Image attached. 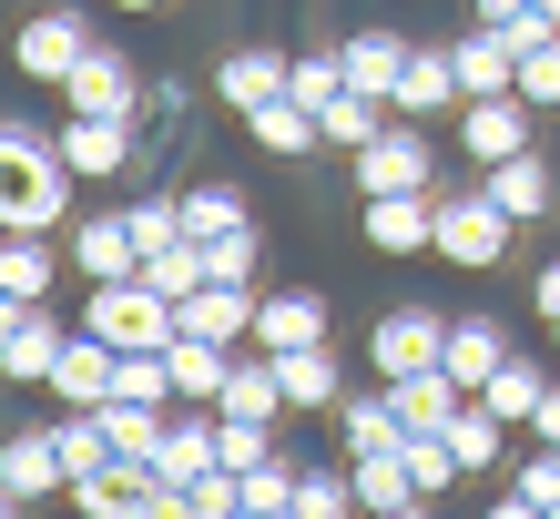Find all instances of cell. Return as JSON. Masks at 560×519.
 Returning <instances> with one entry per match:
<instances>
[{"instance_id": "obj_13", "label": "cell", "mask_w": 560, "mask_h": 519, "mask_svg": "<svg viewBox=\"0 0 560 519\" xmlns=\"http://www.w3.org/2000/svg\"><path fill=\"white\" fill-rule=\"evenodd\" d=\"M357 224L377 255H439V193H368Z\"/></svg>"}, {"instance_id": "obj_8", "label": "cell", "mask_w": 560, "mask_h": 519, "mask_svg": "<svg viewBox=\"0 0 560 519\" xmlns=\"http://www.w3.org/2000/svg\"><path fill=\"white\" fill-rule=\"evenodd\" d=\"M61 153H72L82 184L133 174V113H61Z\"/></svg>"}, {"instance_id": "obj_4", "label": "cell", "mask_w": 560, "mask_h": 519, "mask_svg": "<svg viewBox=\"0 0 560 519\" xmlns=\"http://www.w3.org/2000/svg\"><path fill=\"white\" fill-rule=\"evenodd\" d=\"M61 346H72V327L51 316V296H11V316H0V377L11 387H51Z\"/></svg>"}, {"instance_id": "obj_33", "label": "cell", "mask_w": 560, "mask_h": 519, "mask_svg": "<svg viewBox=\"0 0 560 519\" xmlns=\"http://www.w3.org/2000/svg\"><path fill=\"white\" fill-rule=\"evenodd\" d=\"M337 428H347V448H408V417H398V398H347L337 408Z\"/></svg>"}, {"instance_id": "obj_25", "label": "cell", "mask_w": 560, "mask_h": 519, "mask_svg": "<svg viewBox=\"0 0 560 519\" xmlns=\"http://www.w3.org/2000/svg\"><path fill=\"white\" fill-rule=\"evenodd\" d=\"M479 398L500 408L510 428H530V417H540V398H550V367H540V356H500V367H489V387H479Z\"/></svg>"}, {"instance_id": "obj_46", "label": "cell", "mask_w": 560, "mask_h": 519, "mask_svg": "<svg viewBox=\"0 0 560 519\" xmlns=\"http://www.w3.org/2000/svg\"><path fill=\"white\" fill-rule=\"evenodd\" d=\"M550 346H560V316H550Z\"/></svg>"}, {"instance_id": "obj_40", "label": "cell", "mask_w": 560, "mask_h": 519, "mask_svg": "<svg viewBox=\"0 0 560 519\" xmlns=\"http://www.w3.org/2000/svg\"><path fill=\"white\" fill-rule=\"evenodd\" d=\"M255 255H266V245H255V224H235V235L205 245V266H214V275H255Z\"/></svg>"}, {"instance_id": "obj_16", "label": "cell", "mask_w": 560, "mask_h": 519, "mask_svg": "<svg viewBox=\"0 0 560 519\" xmlns=\"http://www.w3.org/2000/svg\"><path fill=\"white\" fill-rule=\"evenodd\" d=\"M347 92H377V103H398V72H408V31H347Z\"/></svg>"}, {"instance_id": "obj_24", "label": "cell", "mask_w": 560, "mask_h": 519, "mask_svg": "<svg viewBox=\"0 0 560 519\" xmlns=\"http://www.w3.org/2000/svg\"><path fill=\"white\" fill-rule=\"evenodd\" d=\"M377 387L398 398V417H408V428H448V417L469 408V387H458L448 367H418V377H377Z\"/></svg>"}, {"instance_id": "obj_23", "label": "cell", "mask_w": 560, "mask_h": 519, "mask_svg": "<svg viewBox=\"0 0 560 519\" xmlns=\"http://www.w3.org/2000/svg\"><path fill=\"white\" fill-rule=\"evenodd\" d=\"M500 356H510V337H500V316H448V356H439V367H448L458 387H469V398L489 387V367H500Z\"/></svg>"}, {"instance_id": "obj_36", "label": "cell", "mask_w": 560, "mask_h": 519, "mask_svg": "<svg viewBox=\"0 0 560 519\" xmlns=\"http://www.w3.org/2000/svg\"><path fill=\"white\" fill-rule=\"evenodd\" d=\"M295 103H306L316 122H326V103H337V92H347V51H295Z\"/></svg>"}, {"instance_id": "obj_41", "label": "cell", "mask_w": 560, "mask_h": 519, "mask_svg": "<svg viewBox=\"0 0 560 519\" xmlns=\"http://www.w3.org/2000/svg\"><path fill=\"white\" fill-rule=\"evenodd\" d=\"M530 306H540V316H560V255H550V266L530 275Z\"/></svg>"}, {"instance_id": "obj_3", "label": "cell", "mask_w": 560, "mask_h": 519, "mask_svg": "<svg viewBox=\"0 0 560 519\" xmlns=\"http://www.w3.org/2000/svg\"><path fill=\"white\" fill-rule=\"evenodd\" d=\"M510 235H520V214H510L489 184H469V193H439V255H448V266L489 275V266L510 255Z\"/></svg>"}, {"instance_id": "obj_10", "label": "cell", "mask_w": 560, "mask_h": 519, "mask_svg": "<svg viewBox=\"0 0 560 519\" xmlns=\"http://www.w3.org/2000/svg\"><path fill=\"white\" fill-rule=\"evenodd\" d=\"M72 275L82 285H113V275H143V235H133V214H82L72 224Z\"/></svg>"}, {"instance_id": "obj_43", "label": "cell", "mask_w": 560, "mask_h": 519, "mask_svg": "<svg viewBox=\"0 0 560 519\" xmlns=\"http://www.w3.org/2000/svg\"><path fill=\"white\" fill-rule=\"evenodd\" d=\"M530 0H469V21H520Z\"/></svg>"}, {"instance_id": "obj_15", "label": "cell", "mask_w": 560, "mask_h": 519, "mask_svg": "<svg viewBox=\"0 0 560 519\" xmlns=\"http://www.w3.org/2000/svg\"><path fill=\"white\" fill-rule=\"evenodd\" d=\"M285 82H295V61H285V51H266V42H245V51H224V61H214V103H224V113L276 103Z\"/></svg>"}, {"instance_id": "obj_34", "label": "cell", "mask_w": 560, "mask_h": 519, "mask_svg": "<svg viewBox=\"0 0 560 519\" xmlns=\"http://www.w3.org/2000/svg\"><path fill=\"white\" fill-rule=\"evenodd\" d=\"M214 448H224V469L276 459V417H235V408H214Z\"/></svg>"}, {"instance_id": "obj_1", "label": "cell", "mask_w": 560, "mask_h": 519, "mask_svg": "<svg viewBox=\"0 0 560 519\" xmlns=\"http://www.w3.org/2000/svg\"><path fill=\"white\" fill-rule=\"evenodd\" d=\"M0 153H11V193H0V224L11 235H51L61 214H72V153H61V133H42L31 113H11V133H0Z\"/></svg>"}, {"instance_id": "obj_42", "label": "cell", "mask_w": 560, "mask_h": 519, "mask_svg": "<svg viewBox=\"0 0 560 519\" xmlns=\"http://www.w3.org/2000/svg\"><path fill=\"white\" fill-rule=\"evenodd\" d=\"M530 438H540V448H560V387L540 398V417H530Z\"/></svg>"}, {"instance_id": "obj_20", "label": "cell", "mask_w": 560, "mask_h": 519, "mask_svg": "<svg viewBox=\"0 0 560 519\" xmlns=\"http://www.w3.org/2000/svg\"><path fill=\"white\" fill-rule=\"evenodd\" d=\"M357 509H387V519L428 509V489L408 479V448H357Z\"/></svg>"}, {"instance_id": "obj_26", "label": "cell", "mask_w": 560, "mask_h": 519, "mask_svg": "<svg viewBox=\"0 0 560 519\" xmlns=\"http://www.w3.org/2000/svg\"><path fill=\"white\" fill-rule=\"evenodd\" d=\"M214 459H224V448H214V408L174 417V428H163V448H153V469H163V479H184V489H194V479H205Z\"/></svg>"}, {"instance_id": "obj_17", "label": "cell", "mask_w": 560, "mask_h": 519, "mask_svg": "<svg viewBox=\"0 0 560 519\" xmlns=\"http://www.w3.org/2000/svg\"><path fill=\"white\" fill-rule=\"evenodd\" d=\"M245 133H255V153H276V164H306V153L326 143V122L295 103V92H276V103H255V113H245Z\"/></svg>"}, {"instance_id": "obj_44", "label": "cell", "mask_w": 560, "mask_h": 519, "mask_svg": "<svg viewBox=\"0 0 560 519\" xmlns=\"http://www.w3.org/2000/svg\"><path fill=\"white\" fill-rule=\"evenodd\" d=\"M113 11H163V0H113Z\"/></svg>"}, {"instance_id": "obj_35", "label": "cell", "mask_w": 560, "mask_h": 519, "mask_svg": "<svg viewBox=\"0 0 560 519\" xmlns=\"http://www.w3.org/2000/svg\"><path fill=\"white\" fill-rule=\"evenodd\" d=\"M295 479H306V469L255 459V469H245V519H295Z\"/></svg>"}, {"instance_id": "obj_11", "label": "cell", "mask_w": 560, "mask_h": 519, "mask_svg": "<svg viewBox=\"0 0 560 519\" xmlns=\"http://www.w3.org/2000/svg\"><path fill=\"white\" fill-rule=\"evenodd\" d=\"M368 356H377V377H418V367H439V356H448V316H428V306L377 316Z\"/></svg>"}, {"instance_id": "obj_18", "label": "cell", "mask_w": 560, "mask_h": 519, "mask_svg": "<svg viewBox=\"0 0 560 519\" xmlns=\"http://www.w3.org/2000/svg\"><path fill=\"white\" fill-rule=\"evenodd\" d=\"M458 103H469V92H458V61L448 51H408V72H398V113L408 122H458Z\"/></svg>"}, {"instance_id": "obj_21", "label": "cell", "mask_w": 560, "mask_h": 519, "mask_svg": "<svg viewBox=\"0 0 560 519\" xmlns=\"http://www.w3.org/2000/svg\"><path fill=\"white\" fill-rule=\"evenodd\" d=\"M163 356H174V387H184V408H224V377H235V346H214V337H174V346H163Z\"/></svg>"}, {"instance_id": "obj_6", "label": "cell", "mask_w": 560, "mask_h": 519, "mask_svg": "<svg viewBox=\"0 0 560 519\" xmlns=\"http://www.w3.org/2000/svg\"><path fill=\"white\" fill-rule=\"evenodd\" d=\"M428 184H439V153H428V133H418L408 113L357 153V193H428Z\"/></svg>"}, {"instance_id": "obj_32", "label": "cell", "mask_w": 560, "mask_h": 519, "mask_svg": "<svg viewBox=\"0 0 560 519\" xmlns=\"http://www.w3.org/2000/svg\"><path fill=\"white\" fill-rule=\"evenodd\" d=\"M387 113H398V103H377V92H337V103H326V143H337V153H368L387 133Z\"/></svg>"}, {"instance_id": "obj_9", "label": "cell", "mask_w": 560, "mask_h": 519, "mask_svg": "<svg viewBox=\"0 0 560 519\" xmlns=\"http://www.w3.org/2000/svg\"><path fill=\"white\" fill-rule=\"evenodd\" d=\"M72 499V469H61V448H51V428H11L0 438V499L11 509H31V499Z\"/></svg>"}, {"instance_id": "obj_30", "label": "cell", "mask_w": 560, "mask_h": 519, "mask_svg": "<svg viewBox=\"0 0 560 519\" xmlns=\"http://www.w3.org/2000/svg\"><path fill=\"white\" fill-rule=\"evenodd\" d=\"M560 519V448H530L520 459V479H510V499H500V519Z\"/></svg>"}, {"instance_id": "obj_19", "label": "cell", "mask_w": 560, "mask_h": 519, "mask_svg": "<svg viewBox=\"0 0 560 519\" xmlns=\"http://www.w3.org/2000/svg\"><path fill=\"white\" fill-rule=\"evenodd\" d=\"M143 499H153V469L143 459H113V469L72 479V509L82 519H143Z\"/></svg>"}, {"instance_id": "obj_38", "label": "cell", "mask_w": 560, "mask_h": 519, "mask_svg": "<svg viewBox=\"0 0 560 519\" xmlns=\"http://www.w3.org/2000/svg\"><path fill=\"white\" fill-rule=\"evenodd\" d=\"M133 214V235H143V255H163V245H184V193H143V204H122Z\"/></svg>"}, {"instance_id": "obj_28", "label": "cell", "mask_w": 560, "mask_h": 519, "mask_svg": "<svg viewBox=\"0 0 560 519\" xmlns=\"http://www.w3.org/2000/svg\"><path fill=\"white\" fill-rule=\"evenodd\" d=\"M72 255H51V235H11L0 245V296H51Z\"/></svg>"}, {"instance_id": "obj_39", "label": "cell", "mask_w": 560, "mask_h": 519, "mask_svg": "<svg viewBox=\"0 0 560 519\" xmlns=\"http://www.w3.org/2000/svg\"><path fill=\"white\" fill-rule=\"evenodd\" d=\"M520 92H530L540 113H560V42H540V51H520Z\"/></svg>"}, {"instance_id": "obj_29", "label": "cell", "mask_w": 560, "mask_h": 519, "mask_svg": "<svg viewBox=\"0 0 560 519\" xmlns=\"http://www.w3.org/2000/svg\"><path fill=\"white\" fill-rule=\"evenodd\" d=\"M276 367H285V408H306V417L337 408V356H326V337H316V346H285Z\"/></svg>"}, {"instance_id": "obj_22", "label": "cell", "mask_w": 560, "mask_h": 519, "mask_svg": "<svg viewBox=\"0 0 560 519\" xmlns=\"http://www.w3.org/2000/svg\"><path fill=\"white\" fill-rule=\"evenodd\" d=\"M326 337V296H316V285H285V296H266V306H255V346H316Z\"/></svg>"}, {"instance_id": "obj_37", "label": "cell", "mask_w": 560, "mask_h": 519, "mask_svg": "<svg viewBox=\"0 0 560 519\" xmlns=\"http://www.w3.org/2000/svg\"><path fill=\"white\" fill-rule=\"evenodd\" d=\"M337 509H357V469H306L295 479V519H337Z\"/></svg>"}, {"instance_id": "obj_2", "label": "cell", "mask_w": 560, "mask_h": 519, "mask_svg": "<svg viewBox=\"0 0 560 519\" xmlns=\"http://www.w3.org/2000/svg\"><path fill=\"white\" fill-rule=\"evenodd\" d=\"M82 327L113 337V346H174L184 337V306L163 296L153 275H113V285H82Z\"/></svg>"}, {"instance_id": "obj_31", "label": "cell", "mask_w": 560, "mask_h": 519, "mask_svg": "<svg viewBox=\"0 0 560 519\" xmlns=\"http://www.w3.org/2000/svg\"><path fill=\"white\" fill-rule=\"evenodd\" d=\"M235 224H255L235 184H184V235H194V245H214V235H235Z\"/></svg>"}, {"instance_id": "obj_7", "label": "cell", "mask_w": 560, "mask_h": 519, "mask_svg": "<svg viewBox=\"0 0 560 519\" xmlns=\"http://www.w3.org/2000/svg\"><path fill=\"white\" fill-rule=\"evenodd\" d=\"M82 51H92V21H82V11H31L21 42H11V61H21L31 82H72Z\"/></svg>"}, {"instance_id": "obj_27", "label": "cell", "mask_w": 560, "mask_h": 519, "mask_svg": "<svg viewBox=\"0 0 560 519\" xmlns=\"http://www.w3.org/2000/svg\"><path fill=\"white\" fill-rule=\"evenodd\" d=\"M479 184H489V193H500V204H510L520 224H540V214L560 204V193H550V164H540V153H510V164H489Z\"/></svg>"}, {"instance_id": "obj_12", "label": "cell", "mask_w": 560, "mask_h": 519, "mask_svg": "<svg viewBox=\"0 0 560 519\" xmlns=\"http://www.w3.org/2000/svg\"><path fill=\"white\" fill-rule=\"evenodd\" d=\"M61 113H143V72H133L113 42H92V51H82V72L61 82Z\"/></svg>"}, {"instance_id": "obj_45", "label": "cell", "mask_w": 560, "mask_h": 519, "mask_svg": "<svg viewBox=\"0 0 560 519\" xmlns=\"http://www.w3.org/2000/svg\"><path fill=\"white\" fill-rule=\"evenodd\" d=\"M540 11H550V21H560V0H540Z\"/></svg>"}, {"instance_id": "obj_5", "label": "cell", "mask_w": 560, "mask_h": 519, "mask_svg": "<svg viewBox=\"0 0 560 519\" xmlns=\"http://www.w3.org/2000/svg\"><path fill=\"white\" fill-rule=\"evenodd\" d=\"M530 92H479V103H458V153H469V174L510 164V153H530Z\"/></svg>"}, {"instance_id": "obj_14", "label": "cell", "mask_w": 560, "mask_h": 519, "mask_svg": "<svg viewBox=\"0 0 560 519\" xmlns=\"http://www.w3.org/2000/svg\"><path fill=\"white\" fill-rule=\"evenodd\" d=\"M113 367H122V346L92 337L82 316H72V346H61V367H51V398H61V408H103V398H113Z\"/></svg>"}]
</instances>
